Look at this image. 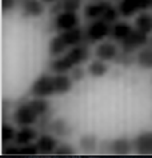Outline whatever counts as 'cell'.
<instances>
[{
    "instance_id": "ac0fdd59",
    "label": "cell",
    "mask_w": 152,
    "mask_h": 158,
    "mask_svg": "<svg viewBox=\"0 0 152 158\" xmlns=\"http://www.w3.org/2000/svg\"><path fill=\"white\" fill-rule=\"evenodd\" d=\"M134 152L132 139L128 137H118L115 139H111V154L116 156H127Z\"/></svg>"
},
{
    "instance_id": "3957f363",
    "label": "cell",
    "mask_w": 152,
    "mask_h": 158,
    "mask_svg": "<svg viewBox=\"0 0 152 158\" xmlns=\"http://www.w3.org/2000/svg\"><path fill=\"white\" fill-rule=\"evenodd\" d=\"M83 42H84V30L81 27L56 32L55 36L49 39L48 46H47V52H48L49 58H56Z\"/></svg>"
},
{
    "instance_id": "603a6c76",
    "label": "cell",
    "mask_w": 152,
    "mask_h": 158,
    "mask_svg": "<svg viewBox=\"0 0 152 158\" xmlns=\"http://www.w3.org/2000/svg\"><path fill=\"white\" fill-rule=\"evenodd\" d=\"M77 150L73 148V145L68 143V142H60L55 152L56 156H75Z\"/></svg>"
},
{
    "instance_id": "5b68a950",
    "label": "cell",
    "mask_w": 152,
    "mask_h": 158,
    "mask_svg": "<svg viewBox=\"0 0 152 158\" xmlns=\"http://www.w3.org/2000/svg\"><path fill=\"white\" fill-rule=\"evenodd\" d=\"M40 114L33 106L31 98H25L24 101L15 103L12 111V121L19 127L20 126H35L40 119Z\"/></svg>"
},
{
    "instance_id": "484cf974",
    "label": "cell",
    "mask_w": 152,
    "mask_h": 158,
    "mask_svg": "<svg viewBox=\"0 0 152 158\" xmlns=\"http://www.w3.org/2000/svg\"><path fill=\"white\" fill-rule=\"evenodd\" d=\"M20 154H25V156H36L39 154V149H37V145L36 142H31V143H27V145H21L20 146Z\"/></svg>"
},
{
    "instance_id": "8992f818",
    "label": "cell",
    "mask_w": 152,
    "mask_h": 158,
    "mask_svg": "<svg viewBox=\"0 0 152 158\" xmlns=\"http://www.w3.org/2000/svg\"><path fill=\"white\" fill-rule=\"evenodd\" d=\"M111 23L103 19H95L84 28V43L87 44H95V43L103 42L106 38H110L111 34Z\"/></svg>"
},
{
    "instance_id": "e0dca14e",
    "label": "cell",
    "mask_w": 152,
    "mask_h": 158,
    "mask_svg": "<svg viewBox=\"0 0 152 158\" xmlns=\"http://www.w3.org/2000/svg\"><path fill=\"white\" fill-rule=\"evenodd\" d=\"M79 148L83 154H95L99 150V139L93 133H85L79 138Z\"/></svg>"
},
{
    "instance_id": "83f0119b",
    "label": "cell",
    "mask_w": 152,
    "mask_h": 158,
    "mask_svg": "<svg viewBox=\"0 0 152 158\" xmlns=\"http://www.w3.org/2000/svg\"><path fill=\"white\" fill-rule=\"evenodd\" d=\"M20 2H23V0H20Z\"/></svg>"
},
{
    "instance_id": "ffe728a7",
    "label": "cell",
    "mask_w": 152,
    "mask_h": 158,
    "mask_svg": "<svg viewBox=\"0 0 152 158\" xmlns=\"http://www.w3.org/2000/svg\"><path fill=\"white\" fill-rule=\"evenodd\" d=\"M136 64L143 70L152 69V44L148 43L136 52Z\"/></svg>"
},
{
    "instance_id": "5bb4252c",
    "label": "cell",
    "mask_w": 152,
    "mask_h": 158,
    "mask_svg": "<svg viewBox=\"0 0 152 158\" xmlns=\"http://www.w3.org/2000/svg\"><path fill=\"white\" fill-rule=\"evenodd\" d=\"M48 131L57 138H69L73 134V127L64 118H53L49 123Z\"/></svg>"
},
{
    "instance_id": "cb8c5ba5",
    "label": "cell",
    "mask_w": 152,
    "mask_h": 158,
    "mask_svg": "<svg viewBox=\"0 0 152 158\" xmlns=\"http://www.w3.org/2000/svg\"><path fill=\"white\" fill-rule=\"evenodd\" d=\"M68 74H69V77L72 78V81L75 82V83H79V82L84 81V78H85V75L88 74V71H87V69H83L81 64H80V66L73 67Z\"/></svg>"
},
{
    "instance_id": "7a4b0ae2",
    "label": "cell",
    "mask_w": 152,
    "mask_h": 158,
    "mask_svg": "<svg viewBox=\"0 0 152 158\" xmlns=\"http://www.w3.org/2000/svg\"><path fill=\"white\" fill-rule=\"evenodd\" d=\"M89 56H91L89 44L83 42L65 51L60 56L51 58L48 63V71L51 73H69L73 67L88 62Z\"/></svg>"
},
{
    "instance_id": "52a82bcc",
    "label": "cell",
    "mask_w": 152,
    "mask_h": 158,
    "mask_svg": "<svg viewBox=\"0 0 152 158\" xmlns=\"http://www.w3.org/2000/svg\"><path fill=\"white\" fill-rule=\"evenodd\" d=\"M76 27H80V18L77 11H60L53 15L49 30L53 32H61Z\"/></svg>"
},
{
    "instance_id": "7c38bea8",
    "label": "cell",
    "mask_w": 152,
    "mask_h": 158,
    "mask_svg": "<svg viewBox=\"0 0 152 158\" xmlns=\"http://www.w3.org/2000/svg\"><path fill=\"white\" fill-rule=\"evenodd\" d=\"M120 51L122 48L115 44L114 40L111 42H100L99 44L95 47V58H99L101 60H106V62H115L116 59H118Z\"/></svg>"
},
{
    "instance_id": "44dd1931",
    "label": "cell",
    "mask_w": 152,
    "mask_h": 158,
    "mask_svg": "<svg viewBox=\"0 0 152 158\" xmlns=\"http://www.w3.org/2000/svg\"><path fill=\"white\" fill-rule=\"evenodd\" d=\"M135 28H138L148 35L152 34V15L148 11L138 14V18L135 20Z\"/></svg>"
},
{
    "instance_id": "2e32d148",
    "label": "cell",
    "mask_w": 152,
    "mask_h": 158,
    "mask_svg": "<svg viewBox=\"0 0 152 158\" xmlns=\"http://www.w3.org/2000/svg\"><path fill=\"white\" fill-rule=\"evenodd\" d=\"M135 30V27H132L130 23L127 22H115L111 26V34H110V39L116 43H120L130 35L132 31Z\"/></svg>"
},
{
    "instance_id": "4fadbf2b",
    "label": "cell",
    "mask_w": 152,
    "mask_h": 158,
    "mask_svg": "<svg viewBox=\"0 0 152 158\" xmlns=\"http://www.w3.org/2000/svg\"><path fill=\"white\" fill-rule=\"evenodd\" d=\"M59 139L56 135H53L49 131H43L40 133V135L36 139V145L39 149V154L43 156H51V154H55L57 146H59Z\"/></svg>"
},
{
    "instance_id": "277c9868",
    "label": "cell",
    "mask_w": 152,
    "mask_h": 158,
    "mask_svg": "<svg viewBox=\"0 0 152 158\" xmlns=\"http://www.w3.org/2000/svg\"><path fill=\"white\" fill-rule=\"evenodd\" d=\"M83 16L87 20H95V19H103L108 23H115L122 16L118 6H115L110 0H93L88 2L84 6Z\"/></svg>"
},
{
    "instance_id": "ba28073f",
    "label": "cell",
    "mask_w": 152,
    "mask_h": 158,
    "mask_svg": "<svg viewBox=\"0 0 152 158\" xmlns=\"http://www.w3.org/2000/svg\"><path fill=\"white\" fill-rule=\"evenodd\" d=\"M148 40H150V35L138 30V28H135L123 42H120L119 44H120L122 51H124V52L136 54L142 47L148 44Z\"/></svg>"
},
{
    "instance_id": "8fae6325",
    "label": "cell",
    "mask_w": 152,
    "mask_h": 158,
    "mask_svg": "<svg viewBox=\"0 0 152 158\" xmlns=\"http://www.w3.org/2000/svg\"><path fill=\"white\" fill-rule=\"evenodd\" d=\"M45 3L43 0H23L19 4L20 15L25 19L40 18L45 12Z\"/></svg>"
},
{
    "instance_id": "4316f807",
    "label": "cell",
    "mask_w": 152,
    "mask_h": 158,
    "mask_svg": "<svg viewBox=\"0 0 152 158\" xmlns=\"http://www.w3.org/2000/svg\"><path fill=\"white\" fill-rule=\"evenodd\" d=\"M43 2H44L45 4H53V3L57 2V0H43Z\"/></svg>"
},
{
    "instance_id": "30bf717a",
    "label": "cell",
    "mask_w": 152,
    "mask_h": 158,
    "mask_svg": "<svg viewBox=\"0 0 152 158\" xmlns=\"http://www.w3.org/2000/svg\"><path fill=\"white\" fill-rule=\"evenodd\" d=\"M134 153L152 156V130H143L132 138Z\"/></svg>"
},
{
    "instance_id": "6da1fadb",
    "label": "cell",
    "mask_w": 152,
    "mask_h": 158,
    "mask_svg": "<svg viewBox=\"0 0 152 158\" xmlns=\"http://www.w3.org/2000/svg\"><path fill=\"white\" fill-rule=\"evenodd\" d=\"M73 85L75 82L68 73H43L31 83L28 95L40 98L65 95L73 89Z\"/></svg>"
},
{
    "instance_id": "d6986e66",
    "label": "cell",
    "mask_w": 152,
    "mask_h": 158,
    "mask_svg": "<svg viewBox=\"0 0 152 158\" xmlns=\"http://www.w3.org/2000/svg\"><path fill=\"white\" fill-rule=\"evenodd\" d=\"M87 71H88V75L92 78H103V77H106L108 74V71H110V64H108V62L96 58L89 62Z\"/></svg>"
},
{
    "instance_id": "9a60e30c",
    "label": "cell",
    "mask_w": 152,
    "mask_h": 158,
    "mask_svg": "<svg viewBox=\"0 0 152 158\" xmlns=\"http://www.w3.org/2000/svg\"><path fill=\"white\" fill-rule=\"evenodd\" d=\"M39 135H40V131L33 126H20L16 133V138H15L14 143L21 146L31 143V142H36Z\"/></svg>"
},
{
    "instance_id": "7402d4cb",
    "label": "cell",
    "mask_w": 152,
    "mask_h": 158,
    "mask_svg": "<svg viewBox=\"0 0 152 158\" xmlns=\"http://www.w3.org/2000/svg\"><path fill=\"white\" fill-rule=\"evenodd\" d=\"M16 133H18V130L15 129L11 123H8V122H3L2 123V130H0V134H2L0 137H2L3 145L14 143L15 138H16Z\"/></svg>"
},
{
    "instance_id": "9c48e42d",
    "label": "cell",
    "mask_w": 152,
    "mask_h": 158,
    "mask_svg": "<svg viewBox=\"0 0 152 158\" xmlns=\"http://www.w3.org/2000/svg\"><path fill=\"white\" fill-rule=\"evenodd\" d=\"M116 6L122 16L131 18L143 11L152 10V0H119Z\"/></svg>"
},
{
    "instance_id": "d4e9b609",
    "label": "cell",
    "mask_w": 152,
    "mask_h": 158,
    "mask_svg": "<svg viewBox=\"0 0 152 158\" xmlns=\"http://www.w3.org/2000/svg\"><path fill=\"white\" fill-rule=\"evenodd\" d=\"M20 4V0H0V7H2L3 14H11L15 11Z\"/></svg>"
},
{
    "instance_id": "f1b7e54d",
    "label": "cell",
    "mask_w": 152,
    "mask_h": 158,
    "mask_svg": "<svg viewBox=\"0 0 152 158\" xmlns=\"http://www.w3.org/2000/svg\"><path fill=\"white\" fill-rule=\"evenodd\" d=\"M81 2H83V0H81Z\"/></svg>"
}]
</instances>
